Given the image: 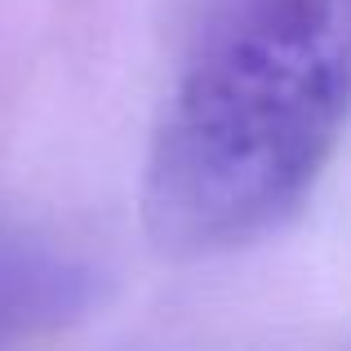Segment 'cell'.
I'll return each mask as SVG.
<instances>
[{
  "mask_svg": "<svg viewBox=\"0 0 351 351\" xmlns=\"http://www.w3.org/2000/svg\"><path fill=\"white\" fill-rule=\"evenodd\" d=\"M351 125V0H209L165 94L143 218L214 258L302 209Z\"/></svg>",
  "mask_w": 351,
  "mask_h": 351,
  "instance_id": "obj_1",
  "label": "cell"
},
{
  "mask_svg": "<svg viewBox=\"0 0 351 351\" xmlns=\"http://www.w3.org/2000/svg\"><path fill=\"white\" fill-rule=\"evenodd\" d=\"M98 271L71 245L23 223H0V351L85 316Z\"/></svg>",
  "mask_w": 351,
  "mask_h": 351,
  "instance_id": "obj_2",
  "label": "cell"
}]
</instances>
